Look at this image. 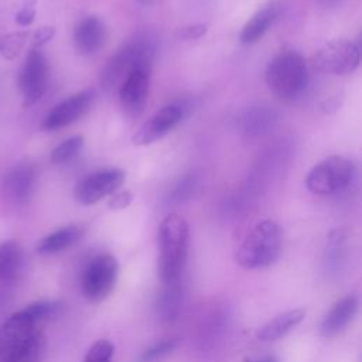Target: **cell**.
<instances>
[{
  "label": "cell",
  "instance_id": "1",
  "mask_svg": "<svg viewBox=\"0 0 362 362\" xmlns=\"http://www.w3.org/2000/svg\"><path fill=\"white\" fill-rule=\"evenodd\" d=\"M189 228L178 214L167 215L158 228V273L163 284L180 283L188 256Z\"/></svg>",
  "mask_w": 362,
  "mask_h": 362
},
{
  "label": "cell",
  "instance_id": "2",
  "mask_svg": "<svg viewBox=\"0 0 362 362\" xmlns=\"http://www.w3.org/2000/svg\"><path fill=\"white\" fill-rule=\"evenodd\" d=\"M156 54V37L139 33L124 42L106 62L100 72V83L106 90H117L126 76L136 68H150Z\"/></svg>",
  "mask_w": 362,
  "mask_h": 362
},
{
  "label": "cell",
  "instance_id": "3",
  "mask_svg": "<svg viewBox=\"0 0 362 362\" xmlns=\"http://www.w3.org/2000/svg\"><path fill=\"white\" fill-rule=\"evenodd\" d=\"M281 245L283 235L279 223L263 219L246 235L235 252V262L246 270L267 267L279 259Z\"/></svg>",
  "mask_w": 362,
  "mask_h": 362
},
{
  "label": "cell",
  "instance_id": "4",
  "mask_svg": "<svg viewBox=\"0 0 362 362\" xmlns=\"http://www.w3.org/2000/svg\"><path fill=\"white\" fill-rule=\"evenodd\" d=\"M264 79L269 89L279 98L286 100L296 99L308 83L307 62L297 51L284 49L267 64Z\"/></svg>",
  "mask_w": 362,
  "mask_h": 362
},
{
  "label": "cell",
  "instance_id": "5",
  "mask_svg": "<svg viewBox=\"0 0 362 362\" xmlns=\"http://www.w3.org/2000/svg\"><path fill=\"white\" fill-rule=\"evenodd\" d=\"M356 167L344 156H329L315 164L305 177V187L315 195H332L344 191L355 178Z\"/></svg>",
  "mask_w": 362,
  "mask_h": 362
},
{
  "label": "cell",
  "instance_id": "6",
  "mask_svg": "<svg viewBox=\"0 0 362 362\" xmlns=\"http://www.w3.org/2000/svg\"><path fill=\"white\" fill-rule=\"evenodd\" d=\"M119 277V263L113 255L100 253L92 257L81 279L82 294L92 303H100L110 296Z\"/></svg>",
  "mask_w": 362,
  "mask_h": 362
},
{
  "label": "cell",
  "instance_id": "7",
  "mask_svg": "<svg viewBox=\"0 0 362 362\" xmlns=\"http://www.w3.org/2000/svg\"><path fill=\"white\" fill-rule=\"evenodd\" d=\"M40 332L24 310L10 315L0 327V362H11Z\"/></svg>",
  "mask_w": 362,
  "mask_h": 362
},
{
  "label": "cell",
  "instance_id": "8",
  "mask_svg": "<svg viewBox=\"0 0 362 362\" xmlns=\"http://www.w3.org/2000/svg\"><path fill=\"white\" fill-rule=\"evenodd\" d=\"M361 62V48L356 42L339 38L324 44L313 57V64L332 75L352 74Z\"/></svg>",
  "mask_w": 362,
  "mask_h": 362
},
{
  "label": "cell",
  "instance_id": "9",
  "mask_svg": "<svg viewBox=\"0 0 362 362\" xmlns=\"http://www.w3.org/2000/svg\"><path fill=\"white\" fill-rule=\"evenodd\" d=\"M188 112L189 105L185 100H177L163 106L139 127V130L133 134L132 141L136 146H147L163 139L178 123H181Z\"/></svg>",
  "mask_w": 362,
  "mask_h": 362
},
{
  "label": "cell",
  "instance_id": "10",
  "mask_svg": "<svg viewBox=\"0 0 362 362\" xmlns=\"http://www.w3.org/2000/svg\"><path fill=\"white\" fill-rule=\"evenodd\" d=\"M48 86V62L38 48H33L20 69L18 88L25 107L37 103Z\"/></svg>",
  "mask_w": 362,
  "mask_h": 362
},
{
  "label": "cell",
  "instance_id": "11",
  "mask_svg": "<svg viewBox=\"0 0 362 362\" xmlns=\"http://www.w3.org/2000/svg\"><path fill=\"white\" fill-rule=\"evenodd\" d=\"M126 174L119 168H107L92 173L75 187V199L82 205H93L116 192L124 182Z\"/></svg>",
  "mask_w": 362,
  "mask_h": 362
},
{
  "label": "cell",
  "instance_id": "12",
  "mask_svg": "<svg viewBox=\"0 0 362 362\" xmlns=\"http://www.w3.org/2000/svg\"><path fill=\"white\" fill-rule=\"evenodd\" d=\"M95 98L96 90L93 88H88L71 95L48 112L41 127L45 132H55L75 123L90 109Z\"/></svg>",
  "mask_w": 362,
  "mask_h": 362
},
{
  "label": "cell",
  "instance_id": "13",
  "mask_svg": "<svg viewBox=\"0 0 362 362\" xmlns=\"http://www.w3.org/2000/svg\"><path fill=\"white\" fill-rule=\"evenodd\" d=\"M150 68H136L119 86V100L129 117H139L147 103L150 90Z\"/></svg>",
  "mask_w": 362,
  "mask_h": 362
},
{
  "label": "cell",
  "instance_id": "14",
  "mask_svg": "<svg viewBox=\"0 0 362 362\" xmlns=\"http://www.w3.org/2000/svg\"><path fill=\"white\" fill-rule=\"evenodd\" d=\"M37 170L30 163L14 165L4 177L3 189L6 197L14 204L27 202L35 188Z\"/></svg>",
  "mask_w": 362,
  "mask_h": 362
},
{
  "label": "cell",
  "instance_id": "15",
  "mask_svg": "<svg viewBox=\"0 0 362 362\" xmlns=\"http://www.w3.org/2000/svg\"><path fill=\"white\" fill-rule=\"evenodd\" d=\"M359 308V300L355 294H348L329 308L320 325V332L325 338H334L341 334L354 320Z\"/></svg>",
  "mask_w": 362,
  "mask_h": 362
},
{
  "label": "cell",
  "instance_id": "16",
  "mask_svg": "<svg viewBox=\"0 0 362 362\" xmlns=\"http://www.w3.org/2000/svg\"><path fill=\"white\" fill-rule=\"evenodd\" d=\"M106 37L107 33L103 21L96 16H89L75 25L74 45L79 54L90 55L105 45Z\"/></svg>",
  "mask_w": 362,
  "mask_h": 362
},
{
  "label": "cell",
  "instance_id": "17",
  "mask_svg": "<svg viewBox=\"0 0 362 362\" xmlns=\"http://www.w3.org/2000/svg\"><path fill=\"white\" fill-rule=\"evenodd\" d=\"M279 123V115L267 106H255L246 109L238 117V129L247 137L269 134Z\"/></svg>",
  "mask_w": 362,
  "mask_h": 362
},
{
  "label": "cell",
  "instance_id": "18",
  "mask_svg": "<svg viewBox=\"0 0 362 362\" xmlns=\"http://www.w3.org/2000/svg\"><path fill=\"white\" fill-rule=\"evenodd\" d=\"M280 13V6L276 1H270L260 7L250 20L243 25L239 40L245 45L257 42L272 27Z\"/></svg>",
  "mask_w": 362,
  "mask_h": 362
},
{
  "label": "cell",
  "instance_id": "19",
  "mask_svg": "<svg viewBox=\"0 0 362 362\" xmlns=\"http://www.w3.org/2000/svg\"><path fill=\"white\" fill-rule=\"evenodd\" d=\"M305 317L303 308H293L284 311L274 318L269 320L256 331V338L260 341H277L297 327Z\"/></svg>",
  "mask_w": 362,
  "mask_h": 362
},
{
  "label": "cell",
  "instance_id": "20",
  "mask_svg": "<svg viewBox=\"0 0 362 362\" xmlns=\"http://www.w3.org/2000/svg\"><path fill=\"white\" fill-rule=\"evenodd\" d=\"M83 233L85 229L81 225L62 226L40 239L37 243V252L40 255H55L64 252L74 246L83 236Z\"/></svg>",
  "mask_w": 362,
  "mask_h": 362
},
{
  "label": "cell",
  "instance_id": "21",
  "mask_svg": "<svg viewBox=\"0 0 362 362\" xmlns=\"http://www.w3.org/2000/svg\"><path fill=\"white\" fill-rule=\"evenodd\" d=\"M182 304V290L180 283L164 284L156 300L157 317L164 322H173L178 318Z\"/></svg>",
  "mask_w": 362,
  "mask_h": 362
},
{
  "label": "cell",
  "instance_id": "22",
  "mask_svg": "<svg viewBox=\"0 0 362 362\" xmlns=\"http://www.w3.org/2000/svg\"><path fill=\"white\" fill-rule=\"evenodd\" d=\"M24 264V255L18 243L7 240L0 245V280L17 277Z\"/></svg>",
  "mask_w": 362,
  "mask_h": 362
},
{
  "label": "cell",
  "instance_id": "23",
  "mask_svg": "<svg viewBox=\"0 0 362 362\" xmlns=\"http://www.w3.org/2000/svg\"><path fill=\"white\" fill-rule=\"evenodd\" d=\"M64 308V304L58 300H40L28 304L23 310L30 315V318L38 324L57 317Z\"/></svg>",
  "mask_w": 362,
  "mask_h": 362
},
{
  "label": "cell",
  "instance_id": "24",
  "mask_svg": "<svg viewBox=\"0 0 362 362\" xmlns=\"http://www.w3.org/2000/svg\"><path fill=\"white\" fill-rule=\"evenodd\" d=\"M30 34L27 30L21 31H13L7 33L4 35H0V54L6 59H16L20 52L23 51Z\"/></svg>",
  "mask_w": 362,
  "mask_h": 362
},
{
  "label": "cell",
  "instance_id": "25",
  "mask_svg": "<svg viewBox=\"0 0 362 362\" xmlns=\"http://www.w3.org/2000/svg\"><path fill=\"white\" fill-rule=\"evenodd\" d=\"M83 144H85V139L83 136H79V134L64 140L51 151V161L54 164H64L72 160L81 153Z\"/></svg>",
  "mask_w": 362,
  "mask_h": 362
},
{
  "label": "cell",
  "instance_id": "26",
  "mask_svg": "<svg viewBox=\"0 0 362 362\" xmlns=\"http://www.w3.org/2000/svg\"><path fill=\"white\" fill-rule=\"evenodd\" d=\"M177 346H178V341L175 338L163 339V341L151 345L150 348H147L141 354L139 362H158V361L164 359L167 355H170Z\"/></svg>",
  "mask_w": 362,
  "mask_h": 362
},
{
  "label": "cell",
  "instance_id": "27",
  "mask_svg": "<svg viewBox=\"0 0 362 362\" xmlns=\"http://www.w3.org/2000/svg\"><path fill=\"white\" fill-rule=\"evenodd\" d=\"M115 346L107 339H98L88 349L82 362H112Z\"/></svg>",
  "mask_w": 362,
  "mask_h": 362
},
{
  "label": "cell",
  "instance_id": "28",
  "mask_svg": "<svg viewBox=\"0 0 362 362\" xmlns=\"http://www.w3.org/2000/svg\"><path fill=\"white\" fill-rule=\"evenodd\" d=\"M195 188H197V177L194 174H187L174 185L170 195V201L173 202L185 201L191 197V194H194Z\"/></svg>",
  "mask_w": 362,
  "mask_h": 362
},
{
  "label": "cell",
  "instance_id": "29",
  "mask_svg": "<svg viewBox=\"0 0 362 362\" xmlns=\"http://www.w3.org/2000/svg\"><path fill=\"white\" fill-rule=\"evenodd\" d=\"M44 351V335L40 332L34 341L11 362H40L41 355Z\"/></svg>",
  "mask_w": 362,
  "mask_h": 362
},
{
  "label": "cell",
  "instance_id": "30",
  "mask_svg": "<svg viewBox=\"0 0 362 362\" xmlns=\"http://www.w3.org/2000/svg\"><path fill=\"white\" fill-rule=\"evenodd\" d=\"M37 14V0H24L16 14V23L20 27H30Z\"/></svg>",
  "mask_w": 362,
  "mask_h": 362
},
{
  "label": "cell",
  "instance_id": "31",
  "mask_svg": "<svg viewBox=\"0 0 362 362\" xmlns=\"http://www.w3.org/2000/svg\"><path fill=\"white\" fill-rule=\"evenodd\" d=\"M208 31V27L206 24H191V25H187V27H182L180 31H178V37L180 40L182 41H191V40H198L201 37H204Z\"/></svg>",
  "mask_w": 362,
  "mask_h": 362
},
{
  "label": "cell",
  "instance_id": "32",
  "mask_svg": "<svg viewBox=\"0 0 362 362\" xmlns=\"http://www.w3.org/2000/svg\"><path fill=\"white\" fill-rule=\"evenodd\" d=\"M132 199H133V195L130 191H116L110 195V198L107 201V206L113 211L124 209L126 206L130 205Z\"/></svg>",
  "mask_w": 362,
  "mask_h": 362
},
{
  "label": "cell",
  "instance_id": "33",
  "mask_svg": "<svg viewBox=\"0 0 362 362\" xmlns=\"http://www.w3.org/2000/svg\"><path fill=\"white\" fill-rule=\"evenodd\" d=\"M54 35H55V28H54V27L45 25V27L38 28V30L33 34V37H31L33 48H38V49H40L42 45H45L48 41H51Z\"/></svg>",
  "mask_w": 362,
  "mask_h": 362
},
{
  "label": "cell",
  "instance_id": "34",
  "mask_svg": "<svg viewBox=\"0 0 362 362\" xmlns=\"http://www.w3.org/2000/svg\"><path fill=\"white\" fill-rule=\"evenodd\" d=\"M250 362H279V359L274 355H266V356H262V358L250 361Z\"/></svg>",
  "mask_w": 362,
  "mask_h": 362
},
{
  "label": "cell",
  "instance_id": "35",
  "mask_svg": "<svg viewBox=\"0 0 362 362\" xmlns=\"http://www.w3.org/2000/svg\"><path fill=\"white\" fill-rule=\"evenodd\" d=\"M322 4H325V6H332V4H337L338 3V0H320Z\"/></svg>",
  "mask_w": 362,
  "mask_h": 362
},
{
  "label": "cell",
  "instance_id": "36",
  "mask_svg": "<svg viewBox=\"0 0 362 362\" xmlns=\"http://www.w3.org/2000/svg\"><path fill=\"white\" fill-rule=\"evenodd\" d=\"M140 4H143V6H148V4H151L154 0H137Z\"/></svg>",
  "mask_w": 362,
  "mask_h": 362
}]
</instances>
